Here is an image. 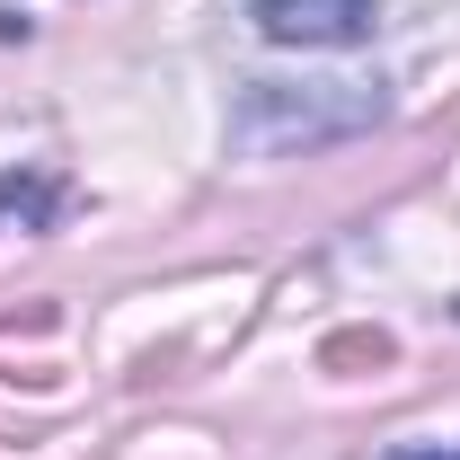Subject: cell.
<instances>
[{
	"label": "cell",
	"mask_w": 460,
	"mask_h": 460,
	"mask_svg": "<svg viewBox=\"0 0 460 460\" xmlns=\"http://www.w3.org/2000/svg\"><path fill=\"white\" fill-rule=\"evenodd\" d=\"M18 204V222H54V204H62V186H36V177H0V213Z\"/></svg>",
	"instance_id": "3957f363"
},
{
	"label": "cell",
	"mask_w": 460,
	"mask_h": 460,
	"mask_svg": "<svg viewBox=\"0 0 460 460\" xmlns=\"http://www.w3.org/2000/svg\"><path fill=\"white\" fill-rule=\"evenodd\" d=\"M248 27L266 45L337 54V45H372L390 18H381V0H248Z\"/></svg>",
	"instance_id": "7a4b0ae2"
},
{
	"label": "cell",
	"mask_w": 460,
	"mask_h": 460,
	"mask_svg": "<svg viewBox=\"0 0 460 460\" xmlns=\"http://www.w3.org/2000/svg\"><path fill=\"white\" fill-rule=\"evenodd\" d=\"M390 115V98L372 80H248L239 107H230V133L248 151H328V142H354Z\"/></svg>",
	"instance_id": "6da1fadb"
},
{
	"label": "cell",
	"mask_w": 460,
	"mask_h": 460,
	"mask_svg": "<svg viewBox=\"0 0 460 460\" xmlns=\"http://www.w3.org/2000/svg\"><path fill=\"white\" fill-rule=\"evenodd\" d=\"M399 460H460V452H399Z\"/></svg>",
	"instance_id": "277c9868"
}]
</instances>
